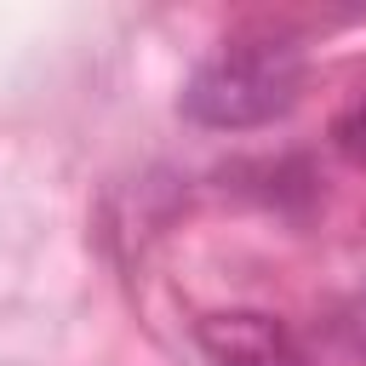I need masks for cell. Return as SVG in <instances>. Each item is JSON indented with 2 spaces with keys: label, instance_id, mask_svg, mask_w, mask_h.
<instances>
[{
  "label": "cell",
  "instance_id": "1",
  "mask_svg": "<svg viewBox=\"0 0 366 366\" xmlns=\"http://www.w3.org/2000/svg\"><path fill=\"white\" fill-rule=\"evenodd\" d=\"M303 92V51L292 40H234L183 80V114L206 132H252L280 120Z\"/></svg>",
  "mask_w": 366,
  "mask_h": 366
},
{
  "label": "cell",
  "instance_id": "2",
  "mask_svg": "<svg viewBox=\"0 0 366 366\" xmlns=\"http://www.w3.org/2000/svg\"><path fill=\"white\" fill-rule=\"evenodd\" d=\"M194 337H200L212 366H303L292 332L274 315H252V309L212 315V320H200Z\"/></svg>",
  "mask_w": 366,
  "mask_h": 366
},
{
  "label": "cell",
  "instance_id": "3",
  "mask_svg": "<svg viewBox=\"0 0 366 366\" xmlns=\"http://www.w3.org/2000/svg\"><path fill=\"white\" fill-rule=\"evenodd\" d=\"M332 149H337L349 166L366 172V97H355V103L332 120Z\"/></svg>",
  "mask_w": 366,
  "mask_h": 366
}]
</instances>
